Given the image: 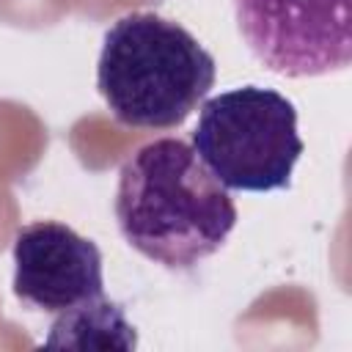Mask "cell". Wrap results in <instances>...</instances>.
I'll use <instances>...</instances> for the list:
<instances>
[{
    "label": "cell",
    "mask_w": 352,
    "mask_h": 352,
    "mask_svg": "<svg viewBox=\"0 0 352 352\" xmlns=\"http://www.w3.org/2000/svg\"><path fill=\"white\" fill-rule=\"evenodd\" d=\"M14 294L47 314L104 297L99 248L58 220L19 228L14 239Z\"/></svg>",
    "instance_id": "5"
},
{
    "label": "cell",
    "mask_w": 352,
    "mask_h": 352,
    "mask_svg": "<svg viewBox=\"0 0 352 352\" xmlns=\"http://www.w3.org/2000/svg\"><path fill=\"white\" fill-rule=\"evenodd\" d=\"M214 85V58L173 19L135 11L116 19L102 41L96 88L124 126L173 129Z\"/></svg>",
    "instance_id": "2"
},
{
    "label": "cell",
    "mask_w": 352,
    "mask_h": 352,
    "mask_svg": "<svg viewBox=\"0 0 352 352\" xmlns=\"http://www.w3.org/2000/svg\"><path fill=\"white\" fill-rule=\"evenodd\" d=\"M116 220L140 256L190 270L223 248L236 226V206L192 146L160 138L121 165Z\"/></svg>",
    "instance_id": "1"
},
{
    "label": "cell",
    "mask_w": 352,
    "mask_h": 352,
    "mask_svg": "<svg viewBox=\"0 0 352 352\" xmlns=\"http://www.w3.org/2000/svg\"><path fill=\"white\" fill-rule=\"evenodd\" d=\"M250 52L286 77L341 72L352 60L349 0H234Z\"/></svg>",
    "instance_id": "4"
},
{
    "label": "cell",
    "mask_w": 352,
    "mask_h": 352,
    "mask_svg": "<svg viewBox=\"0 0 352 352\" xmlns=\"http://www.w3.org/2000/svg\"><path fill=\"white\" fill-rule=\"evenodd\" d=\"M138 336L126 322L124 308L104 297L58 314L50 327L47 346H74V349H135Z\"/></svg>",
    "instance_id": "6"
},
{
    "label": "cell",
    "mask_w": 352,
    "mask_h": 352,
    "mask_svg": "<svg viewBox=\"0 0 352 352\" xmlns=\"http://www.w3.org/2000/svg\"><path fill=\"white\" fill-rule=\"evenodd\" d=\"M192 148L226 190L270 192L292 184L305 143L283 94L242 85L204 102Z\"/></svg>",
    "instance_id": "3"
}]
</instances>
